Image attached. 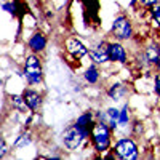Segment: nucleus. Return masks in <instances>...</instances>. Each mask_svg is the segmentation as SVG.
I'll return each instance as SVG.
<instances>
[{"label": "nucleus", "instance_id": "nucleus-4", "mask_svg": "<svg viewBox=\"0 0 160 160\" xmlns=\"http://www.w3.org/2000/svg\"><path fill=\"white\" fill-rule=\"evenodd\" d=\"M112 35L115 40H131L135 35V29H133V22L127 15H118L112 21V28H111Z\"/></svg>", "mask_w": 160, "mask_h": 160}, {"label": "nucleus", "instance_id": "nucleus-5", "mask_svg": "<svg viewBox=\"0 0 160 160\" xmlns=\"http://www.w3.org/2000/svg\"><path fill=\"white\" fill-rule=\"evenodd\" d=\"M117 155V158H122V160H136L139 157V149L136 142L130 139V138H120L114 149H112Z\"/></svg>", "mask_w": 160, "mask_h": 160}, {"label": "nucleus", "instance_id": "nucleus-12", "mask_svg": "<svg viewBox=\"0 0 160 160\" xmlns=\"http://www.w3.org/2000/svg\"><path fill=\"white\" fill-rule=\"evenodd\" d=\"M95 115H93V112H83L80 117H77V120H75V127L83 133V135L87 136V138H90L91 136V130H93V127H95Z\"/></svg>", "mask_w": 160, "mask_h": 160}, {"label": "nucleus", "instance_id": "nucleus-23", "mask_svg": "<svg viewBox=\"0 0 160 160\" xmlns=\"http://www.w3.org/2000/svg\"><path fill=\"white\" fill-rule=\"evenodd\" d=\"M154 93L160 96V71L154 75Z\"/></svg>", "mask_w": 160, "mask_h": 160}, {"label": "nucleus", "instance_id": "nucleus-13", "mask_svg": "<svg viewBox=\"0 0 160 160\" xmlns=\"http://www.w3.org/2000/svg\"><path fill=\"white\" fill-rule=\"evenodd\" d=\"M47 43H48L47 35L43 32H40V31L38 32H34L29 37V40H28V47H29V50L32 53H42V51H45Z\"/></svg>", "mask_w": 160, "mask_h": 160}, {"label": "nucleus", "instance_id": "nucleus-17", "mask_svg": "<svg viewBox=\"0 0 160 160\" xmlns=\"http://www.w3.org/2000/svg\"><path fill=\"white\" fill-rule=\"evenodd\" d=\"M149 22L154 29H160V3L149 8Z\"/></svg>", "mask_w": 160, "mask_h": 160}, {"label": "nucleus", "instance_id": "nucleus-6", "mask_svg": "<svg viewBox=\"0 0 160 160\" xmlns=\"http://www.w3.org/2000/svg\"><path fill=\"white\" fill-rule=\"evenodd\" d=\"M90 58L95 64H106L111 61V56H109V42L106 40H99L96 45H93L90 48Z\"/></svg>", "mask_w": 160, "mask_h": 160}, {"label": "nucleus", "instance_id": "nucleus-15", "mask_svg": "<svg viewBox=\"0 0 160 160\" xmlns=\"http://www.w3.org/2000/svg\"><path fill=\"white\" fill-rule=\"evenodd\" d=\"M99 69L96 68L95 64H91L90 68L85 71V74H83V78L87 80V82L90 83V85H95V83H98L99 82Z\"/></svg>", "mask_w": 160, "mask_h": 160}, {"label": "nucleus", "instance_id": "nucleus-1", "mask_svg": "<svg viewBox=\"0 0 160 160\" xmlns=\"http://www.w3.org/2000/svg\"><path fill=\"white\" fill-rule=\"evenodd\" d=\"M91 142L98 154H104L111 149L112 142V130L108 122H98L91 130Z\"/></svg>", "mask_w": 160, "mask_h": 160}, {"label": "nucleus", "instance_id": "nucleus-8", "mask_svg": "<svg viewBox=\"0 0 160 160\" xmlns=\"http://www.w3.org/2000/svg\"><path fill=\"white\" fill-rule=\"evenodd\" d=\"M144 58L149 68L160 71V42H151L144 48Z\"/></svg>", "mask_w": 160, "mask_h": 160}, {"label": "nucleus", "instance_id": "nucleus-22", "mask_svg": "<svg viewBox=\"0 0 160 160\" xmlns=\"http://www.w3.org/2000/svg\"><path fill=\"white\" fill-rule=\"evenodd\" d=\"M106 112H108V115H109V120H117V122H118V117H120V109H117V108H109Z\"/></svg>", "mask_w": 160, "mask_h": 160}, {"label": "nucleus", "instance_id": "nucleus-11", "mask_svg": "<svg viewBox=\"0 0 160 160\" xmlns=\"http://www.w3.org/2000/svg\"><path fill=\"white\" fill-rule=\"evenodd\" d=\"M109 56H111V62L114 64H125L128 61L127 48L120 42H109Z\"/></svg>", "mask_w": 160, "mask_h": 160}, {"label": "nucleus", "instance_id": "nucleus-20", "mask_svg": "<svg viewBox=\"0 0 160 160\" xmlns=\"http://www.w3.org/2000/svg\"><path fill=\"white\" fill-rule=\"evenodd\" d=\"M2 8L7 11V13H10L11 16H16V5H15V2H3L2 3Z\"/></svg>", "mask_w": 160, "mask_h": 160}, {"label": "nucleus", "instance_id": "nucleus-19", "mask_svg": "<svg viewBox=\"0 0 160 160\" xmlns=\"http://www.w3.org/2000/svg\"><path fill=\"white\" fill-rule=\"evenodd\" d=\"M130 120V106L125 104L122 109H120V117H118V125H127Z\"/></svg>", "mask_w": 160, "mask_h": 160}, {"label": "nucleus", "instance_id": "nucleus-21", "mask_svg": "<svg viewBox=\"0 0 160 160\" xmlns=\"http://www.w3.org/2000/svg\"><path fill=\"white\" fill-rule=\"evenodd\" d=\"M138 3H139V7H142L144 10H148V8H152V7L158 5L160 0H138Z\"/></svg>", "mask_w": 160, "mask_h": 160}, {"label": "nucleus", "instance_id": "nucleus-14", "mask_svg": "<svg viewBox=\"0 0 160 160\" xmlns=\"http://www.w3.org/2000/svg\"><path fill=\"white\" fill-rule=\"evenodd\" d=\"M128 93V88L123 85V83H114L108 88V96L112 99V101H122Z\"/></svg>", "mask_w": 160, "mask_h": 160}, {"label": "nucleus", "instance_id": "nucleus-2", "mask_svg": "<svg viewBox=\"0 0 160 160\" xmlns=\"http://www.w3.org/2000/svg\"><path fill=\"white\" fill-rule=\"evenodd\" d=\"M22 75H24V80L28 82V85L42 83V80H43L42 61H40V58L35 55V53L26 56L24 66H22Z\"/></svg>", "mask_w": 160, "mask_h": 160}, {"label": "nucleus", "instance_id": "nucleus-7", "mask_svg": "<svg viewBox=\"0 0 160 160\" xmlns=\"http://www.w3.org/2000/svg\"><path fill=\"white\" fill-rule=\"evenodd\" d=\"M64 48L66 51H68V55H71L74 59L80 61L82 58H85L88 55V48L85 47L83 42H80V40L77 37H69V38H66V42H64Z\"/></svg>", "mask_w": 160, "mask_h": 160}, {"label": "nucleus", "instance_id": "nucleus-9", "mask_svg": "<svg viewBox=\"0 0 160 160\" xmlns=\"http://www.w3.org/2000/svg\"><path fill=\"white\" fill-rule=\"evenodd\" d=\"M22 98H24V102L28 106V109L31 112H37L40 108H42V102H43V96L34 88H26L22 91Z\"/></svg>", "mask_w": 160, "mask_h": 160}, {"label": "nucleus", "instance_id": "nucleus-24", "mask_svg": "<svg viewBox=\"0 0 160 160\" xmlns=\"http://www.w3.org/2000/svg\"><path fill=\"white\" fill-rule=\"evenodd\" d=\"M7 154H8V146H7V141L2 139L0 141V158L7 157Z\"/></svg>", "mask_w": 160, "mask_h": 160}, {"label": "nucleus", "instance_id": "nucleus-16", "mask_svg": "<svg viewBox=\"0 0 160 160\" xmlns=\"http://www.w3.org/2000/svg\"><path fill=\"white\" fill-rule=\"evenodd\" d=\"M31 142H32V135L29 131H24V133H21V135L15 139L13 148H15V149H22V148H26V146H29Z\"/></svg>", "mask_w": 160, "mask_h": 160}, {"label": "nucleus", "instance_id": "nucleus-3", "mask_svg": "<svg viewBox=\"0 0 160 160\" xmlns=\"http://www.w3.org/2000/svg\"><path fill=\"white\" fill-rule=\"evenodd\" d=\"M61 139H62V146H64L66 149L71 151V152H75V151L83 148V144H85V141L88 138L75 125H71V127H68V128L62 131Z\"/></svg>", "mask_w": 160, "mask_h": 160}, {"label": "nucleus", "instance_id": "nucleus-18", "mask_svg": "<svg viewBox=\"0 0 160 160\" xmlns=\"http://www.w3.org/2000/svg\"><path fill=\"white\" fill-rule=\"evenodd\" d=\"M11 106L15 109H18V111H26L28 109V106H26V102H24V98H22V95L19 96V95H13L11 96Z\"/></svg>", "mask_w": 160, "mask_h": 160}, {"label": "nucleus", "instance_id": "nucleus-10", "mask_svg": "<svg viewBox=\"0 0 160 160\" xmlns=\"http://www.w3.org/2000/svg\"><path fill=\"white\" fill-rule=\"evenodd\" d=\"M83 5L85 21L95 22V26H99V0H80Z\"/></svg>", "mask_w": 160, "mask_h": 160}]
</instances>
